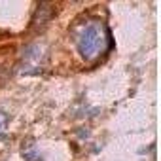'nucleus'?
Listing matches in <instances>:
<instances>
[{"label": "nucleus", "mask_w": 161, "mask_h": 161, "mask_svg": "<svg viewBox=\"0 0 161 161\" xmlns=\"http://www.w3.org/2000/svg\"><path fill=\"white\" fill-rule=\"evenodd\" d=\"M4 123H6V118L0 114V133H2V129H4Z\"/></svg>", "instance_id": "nucleus-2"}, {"label": "nucleus", "mask_w": 161, "mask_h": 161, "mask_svg": "<svg viewBox=\"0 0 161 161\" xmlns=\"http://www.w3.org/2000/svg\"><path fill=\"white\" fill-rule=\"evenodd\" d=\"M72 36L80 55L87 63L99 61L112 47V34L104 21L99 17H86L74 25Z\"/></svg>", "instance_id": "nucleus-1"}]
</instances>
